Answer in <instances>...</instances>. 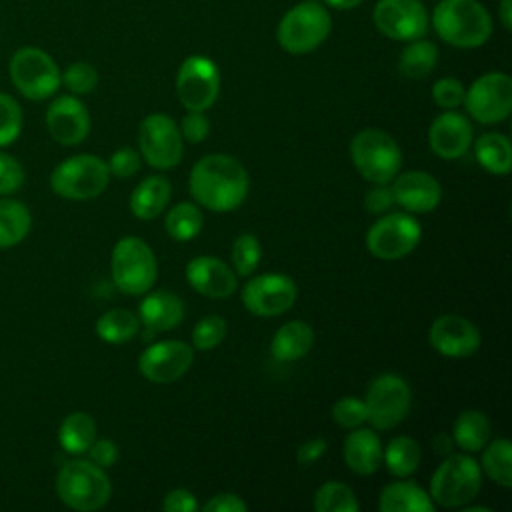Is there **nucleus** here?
Returning <instances> with one entry per match:
<instances>
[{
    "instance_id": "1",
    "label": "nucleus",
    "mask_w": 512,
    "mask_h": 512,
    "mask_svg": "<svg viewBox=\"0 0 512 512\" xmlns=\"http://www.w3.org/2000/svg\"><path fill=\"white\" fill-rule=\"evenodd\" d=\"M248 172L228 154H206L190 170L188 188L194 202L210 212H232L248 194Z\"/></svg>"
},
{
    "instance_id": "2",
    "label": "nucleus",
    "mask_w": 512,
    "mask_h": 512,
    "mask_svg": "<svg viewBox=\"0 0 512 512\" xmlns=\"http://www.w3.org/2000/svg\"><path fill=\"white\" fill-rule=\"evenodd\" d=\"M430 22L440 40L462 50L480 48L494 30L490 12L478 0H440Z\"/></svg>"
},
{
    "instance_id": "3",
    "label": "nucleus",
    "mask_w": 512,
    "mask_h": 512,
    "mask_svg": "<svg viewBox=\"0 0 512 512\" xmlns=\"http://www.w3.org/2000/svg\"><path fill=\"white\" fill-rule=\"evenodd\" d=\"M54 486L60 502L78 512L100 510L112 496V482L104 468L82 458L64 462Z\"/></svg>"
},
{
    "instance_id": "4",
    "label": "nucleus",
    "mask_w": 512,
    "mask_h": 512,
    "mask_svg": "<svg viewBox=\"0 0 512 512\" xmlns=\"http://www.w3.org/2000/svg\"><path fill=\"white\" fill-rule=\"evenodd\" d=\"M332 32L328 8L316 0H304L284 12L276 26L278 46L294 56L310 54L320 48Z\"/></svg>"
},
{
    "instance_id": "5",
    "label": "nucleus",
    "mask_w": 512,
    "mask_h": 512,
    "mask_svg": "<svg viewBox=\"0 0 512 512\" xmlns=\"http://www.w3.org/2000/svg\"><path fill=\"white\" fill-rule=\"evenodd\" d=\"M482 488L480 464L468 452L446 454L430 478V500L442 508H460L472 502Z\"/></svg>"
},
{
    "instance_id": "6",
    "label": "nucleus",
    "mask_w": 512,
    "mask_h": 512,
    "mask_svg": "<svg viewBox=\"0 0 512 512\" xmlns=\"http://www.w3.org/2000/svg\"><path fill=\"white\" fill-rule=\"evenodd\" d=\"M350 160L358 174L372 184H388L402 166L398 142L380 128H364L350 142Z\"/></svg>"
},
{
    "instance_id": "7",
    "label": "nucleus",
    "mask_w": 512,
    "mask_h": 512,
    "mask_svg": "<svg viewBox=\"0 0 512 512\" xmlns=\"http://www.w3.org/2000/svg\"><path fill=\"white\" fill-rule=\"evenodd\" d=\"M60 72L56 60L38 46L18 48L8 62V74L14 88L34 102L48 100L58 92L62 86Z\"/></svg>"
},
{
    "instance_id": "8",
    "label": "nucleus",
    "mask_w": 512,
    "mask_h": 512,
    "mask_svg": "<svg viewBox=\"0 0 512 512\" xmlns=\"http://www.w3.org/2000/svg\"><path fill=\"white\" fill-rule=\"evenodd\" d=\"M110 268L116 288L130 296L146 294L158 276L156 256L138 236H124L114 244Z\"/></svg>"
},
{
    "instance_id": "9",
    "label": "nucleus",
    "mask_w": 512,
    "mask_h": 512,
    "mask_svg": "<svg viewBox=\"0 0 512 512\" xmlns=\"http://www.w3.org/2000/svg\"><path fill=\"white\" fill-rule=\"evenodd\" d=\"M110 182L108 164L94 154H76L60 162L50 174V188L66 200H92Z\"/></svg>"
},
{
    "instance_id": "10",
    "label": "nucleus",
    "mask_w": 512,
    "mask_h": 512,
    "mask_svg": "<svg viewBox=\"0 0 512 512\" xmlns=\"http://www.w3.org/2000/svg\"><path fill=\"white\" fill-rule=\"evenodd\" d=\"M362 400L366 406V422L376 430H390L408 416L412 392L404 378L388 372L368 384Z\"/></svg>"
},
{
    "instance_id": "11",
    "label": "nucleus",
    "mask_w": 512,
    "mask_h": 512,
    "mask_svg": "<svg viewBox=\"0 0 512 512\" xmlns=\"http://www.w3.org/2000/svg\"><path fill=\"white\" fill-rule=\"evenodd\" d=\"M420 222L406 212H384L366 232V248L378 260H400L420 242Z\"/></svg>"
},
{
    "instance_id": "12",
    "label": "nucleus",
    "mask_w": 512,
    "mask_h": 512,
    "mask_svg": "<svg viewBox=\"0 0 512 512\" xmlns=\"http://www.w3.org/2000/svg\"><path fill=\"white\" fill-rule=\"evenodd\" d=\"M466 112L480 124H496L512 112V80L506 72L478 76L464 94Z\"/></svg>"
},
{
    "instance_id": "13",
    "label": "nucleus",
    "mask_w": 512,
    "mask_h": 512,
    "mask_svg": "<svg viewBox=\"0 0 512 512\" xmlns=\"http://www.w3.org/2000/svg\"><path fill=\"white\" fill-rule=\"evenodd\" d=\"M220 94V72L214 60L202 54L184 58L176 72V96L186 110L204 112Z\"/></svg>"
},
{
    "instance_id": "14",
    "label": "nucleus",
    "mask_w": 512,
    "mask_h": 512,
    "mask_svg": "<svg viewBox=\"0 0 512 512\" xmlns=\"http://www.w3.org/2000/svg\"><path fill=\"white\" fill-rule=\"evenodd\" d=\"M138 146L144 160L158 170L174 168L184 154L178 124L162 112L148 114L138 128Z\"/></svg>"
},
{
    "instance_id": "15",
    "label": "nucleus",
    "mask_w": 512,
    "mask_h": 512,
    "mask_svg": "<svg viewBox=\"0 0 512 512\" xmlns=\"http://www.w3.org/2000/svg\"><path fill=\"white\" fill-rule=\"evenodd\" d=\"M372 20L382 36L396 42L422 38L430 26V14L420 0H378Z\"/></svg>"
},
{
    "instance_id": "16",
    "label": "nucleus",
    "mask_w": 512,
    "mask_h": 512,
    "mask_svg": "<svg viewBox=\"0 0 512 512\" xmlns=\"http://www.w3.org/2000/svg\"><path fill=\"white\" fill-rule=\"evenodd\" d=\"M296 284L284 274H258L242 288V304L256 316H280L296 300Z\"/></svg>"
},
{
    "instance_id": "17",
    "label": "nucleus",
    "mask_w": 512,
    "mask_h": 512,
    "mask_svg": "<svg viewBox=\"0 0 512 512\" xmlns=\"http://www.w3.org/2000/svg\"><path fill=\"white\" fill-rule=\"evenodd\" d=\"M192 362L194 352L190 344L182 340H162L140 354L138 372L154 384H168L184 376Z\"/></svg>"
},
{
    "instance_id": "18",
    "label": "nucleus",
    "mask_w": 512,
    "mask_h": 512,
    "mask_svg": "<svg viewBox=\"0 0 512 512\" xmlns=\"http://www.w3.org/2000/svg\"><path fill=\"white\" fill-rule=\"evenodd\" d=\"M46 128L58 144L76 146L90 132V112L74 94L56 96L46 110Z\"/></svg>"
},
{
    "instance_id": "19",
    "label": "nucleus",
    "mask_w": 512,
    "mask_h": 512,
    "mask_svg": "<svg viewBox=\"0 0 512 512\" xmlns=\"http://www.w3.org/2000/svg\"><path fill=\"white\" fill-rule=\"evenodd\" d=\"M430 346L446 358H468L480 348L478 328L464 316L442 314L428 330Z\"/></svg>"
},
{
    "instance_id": "20",
    "label": "nucleus",
    "mask_w": 512,
    "mask_h": 512,
    "mask_svg": "<svg viewBox=\"0 0 512 512\" xmlns=\"http://www.w3.org/2000/svg\"><path fill=\"white\" fill-rule=\"evenodd\" d=\"M394 204H400L406 212L426 214L432 212L442 200V188L438 180L424 170H408L396 174L390 182Z\"/></svg>"
},
{
    "instance_id": "21",
    "label": "nucleus",
    "mask_w": 512,
    "mask_h": 512,
    "mask_svg": "<svg viewBox=\"0 0 512 512\" xmlns=\"http://www.w3.org/2000/svg\"><path fill=\"white\" fill-rule=\"evenodd\" d=\"M472 124L470 120L454 110H444L438 114L428 128V146L430 150L444 158L456 160L468 152L472 146Z\"/></svg>"
},
{
    "instance_id": "22",
    "label": "nucleus",
    "mask_w": 512,
    "mask_h": 512,
    "mask_svg": "<svg viewBox=\"0 0 512 512\" xmlns=\"http://www.w3.org/2000/svg\"><path fill=\"white\" fill-rule=\"evenodd\" d=\"M186 282L206 298H228L238 288V274L214 256H196L186 264Z\"/></svg>"
},
{
    "instance_id": "23",
    "label": "nucleus",
    "mask_w": 512,
    "mask_h": 512,
    "mask_svg": "<svg viewBox=\"0 0 512 512\" xmlns=\"http://www.w3.org/2000/svg\"><path fill=\"white\" fill-rule=\"evenodd\" d=\"M140 324L146 326L148 334L166 332L178 326L184 318L182 300L170 290H154L146 292L144 300L138 306Z\"/></svg>"
},
{
    "instance_id": "24",
    "label": "nucleus",
    "mask_w": 512,
    "mask_h": 512,
    "mask_svg": "<svg viewBox=\"0 0 512 512\" xmlns=\"http://www.w3.org/2000/svg\"><path fill=\"white\" fill-rule=\"evenodd\" d=\"M342 454H344L346 466L352 472L360 476H368L382 466L384 446L374 430L358 426V428H352V432L344 438Z\"/></svg>"
},
{
    "instance_id": "25",
    "label": "nucleus",
    "mask_w": 512,
    "mask_h": 512,
    "mask_svg": "<svg viewBox=\"0 0 512 512\" xmlns=\"http://www.w3.org/2000/svg\"><path fill=\"white\" fill-rule=\"evenodd\" d=\"M314 344V330L302 320L282 324L270 342V354L278 362H294L304 358Z\"/></svg>"
},
{
    "instance_id": "26",
    "label": "nucleus",
    "mask_w": 512,
    "mask_h": 512,
    "mask_svg": "<svg viewBox=\"0 0 512 512\" xmlns=\"http://www.w3.org/2000/svg\"><path fill=\"white\" fill-rule=\"evenodd\" d=\"M172 186L166 176L154 174L144 178L130 194V210L140 220H154L170 202Z\"/></svg>"
},
{
    "instance_id": "27",
    "label": "nucleus",
    "mask_w": 512,
    "mask_h": 512,
    "mask_svg": "<svg viewBox=\"0 0 512 512\" xmlns=\"http://www.w3.org/2000/svg\"><path fill=\"white\" fill-rule=\"evenodd\" d=\"M380 512H432L434 502L428 492L410 480H398L380 490L378 496Z\"/></svg>"
},
{
    "instance_id": "28",
    "label": "nucleus",
    "mask_w": 512,
    "mask_h": 512,
    "mask_svg": "<svg viewBox=\"0 0 512 512\" xmlns=\"http://www.w3.org/2000/svg\"><path fill=\"white\" fill-rule=\"evenodd\" d=\"M32 228L28 206L12 196H0V250L20 244Z\"/></svg>"
},
{
    "instance_id": "29",
    "label": "nucleus",
    "mask_w": 512,
    "mask_h": 512,
    "mask_svg": "<svg viewBox=\"0 0 512 512\" xmlns=\"http://www.w3.org/2000/svg\"><path fill=\"white\" fill-rule=\"evenodd\" d=\"M96 422L88 412L76 410L64 416L58 428V444L64 452L80 456L86 454L90 444L96 440Z\"/></svg>"
},
{
    "instance_id": "30",
    "label": "nucleus",
    "mask_w": 512,
    "mask_h": 512,
    "mask_svg": "<svg viewBox=\"0 0 512 512\" xmlns=\"http://www.w3.org/2000/svg\"><path fill=\"white\" fill-rule=\"evenodd\" d=\"M490 422L480 410H464L456 416L452 426V442L468 454L480 452L490 440Z\"/></svg>"
},
{
    "instance_id": "31",
    "label": "nucleus",
    "mask_w": 512,
    "mask_h": 512,
    "mask_svg": "<svg viewBox=\"0 0 512 512\" xmlns=\"http://www.w3.org/2000/svg\"><path fill=\"white\" fill-rule=\"evenodd\" d=\"M474 154L478 164L496 176H504L512 168V144L508 136L500 132H484L474 142Z\"/></svg>"
},
{
    "instance_id": "32",
    "label": "nucleus",
    "mask_w": 512,
    "mask_h": 512,
    "mask_svg": "<svg viewBox=\"0 0 512 512\" xmlns=\"http://www.w3.org/2000/svg\"><path fill=\"white\" fill-rule=\"evenodd\" d=\"M438 62V48L432 40L416 38L406 42L398 56V72L408 80H422L426 78Z\"/></svg>"
},
{
    "instance_id": "33",
    "label": "nucleus",
    "mask_w": 512,
    "mask_h": 512,
    "mask_svg": "<svg viewBox=\"0 0 512 512\" xmlns=\"http://www.w3.org/2000/svg\"><path fill=\"white\" fill-rule=\"evenodd\" d=\"M140 330V318L128 308L106 310L96 320V334L106 344L130 342Z\"/></svg>"
},
{
    "instance_id": "34",
    "label": "nucleus",
    "mask_w": 512,
    "mask_h": 512,
    "mask_svg": "<svg viewBox=\"0 0 512 512\" xmlns=\"http://www.w3.org/2000/svg\"><path fill=\"white\" fill-rule=\"evenodd\" d=\"M480 470L502 488L512 486V444L508 438L488 440L482 448Z\"/></svg>"
},
{
    "instance_id": "35",
    "label": "nucleus",
    "mask_w": 512,
    "mask_h": 512,
    "mask_svg": "<svg viewBox=\"0 0 512 512\" xmlns=\"http://www.w3.org/2000/svg\"><path fill=\"white\" fill-rule=\"evenodd\" d=\"M204 226V214L196 202H178L164 218L168 236L176 242H188L200 234Z\"/></svg>"
},
{
    "instance_id": "36",
    "label": "nucleus",
    "mask_w": 512,
    "mask_h": 512,
    "mask_svg": "<svg viewBox=\"0 0 512 512\" xmlns=\"http://www.w3.org/2000/svg\"><path fill=\"white\" fill-rule=\"evenodd\" d=\"M382 462L392 476L408 478L420 464V446L410 436H396L386 444Z\"/></svg>"
},
{
    "instance_id": "37",
    "label": "nucleus",
    "mask_w": 512,
    "mask_h": 512,
    "mask_svg": "<svg viewBox=\"0 0 512 512\" xmlns=\"http://www.w3.org/2000/svg\"><path fill=\"white\" fill-rule=\"evenodd\" d=\"M312 506L316 512H358L360 510L354 490L344 482H336V480L324 482L314 492Z\"/></svg>"
},
{
    "instance_id": "38",
    "label": "nucleus",
    "mask_w": 512,
    "mask_h": 512,
    "mask_svg": "<svg viewBox=\"0 0 512 512\" xmlns=\"http://www.w3.org/2000/svg\"><path fill=\"white\" fill-rule=\"evenodd\" d=\"M60 84L74 96H86L98 86V72L90 62H72L60 72Z\"/></svg>"
},
{
    "instance_id": "39",
    "label": "nucleus",
    "mask_w": 512,
    "mask_h": 512,
    "mask_svg": "<svg viewBox=\"0 0 512 512\" xmlns=\"http://www.w3.org/2000/svg\"><path fill=\"white\" fill-rule=\"evenodd\" d=\"M260 256H262V248L254 234L244 232L236 236L232 244V264L238 276H250L258 268Z\"/></svg>"
},
{
    "instance_id": "40",
    "label": "nucleus",
    "mask_w": 512,
    "mask_h": 512,
    "mask_svg": "<svg viewBox=\"0 0 512 512\" xmlns=\"http://www.w3.org/2000/svg\"><path fill=\"white\" fill-rule=\"evenodd\" d=\"M226 332H228L226 320L218 314H208L194 324L192 344L196 350H212L224 340Z\"/></svg>"
},
{
    "instance_id": "41",
    "label": "nucleus",
    "mask_w": 512,
    "mask_h": 512,
    "mask_svg": "<svg viewBox=\"0 0 512 512\" xmlns=\"http://www.w3.org/2000/svg\"><path fill=\"white\" fill-rule=\"evenodd\" d=\"M22 108L18 100L0 92V148L12 144L22 132Z\"/></svg>"
},
{
    "instance_id": "42",
    "label": "nucleus",
    "mask_w": 512,
    "mask_h": 512,
    "mask_svg": "<svg viewBox=\"0 0 512 512\" xmlns=\"http://www.w3.org/2000/svg\"><path fill=\"white\" fill-rule=\"evenodd\" d=\"M332 420L344 430H352V428L362 426L366 422L364 400H360L356 396H342L332 406Z\"/></svg>"
},
{
    "instance_id": "43",
    "label": "nucleus",
    "mask_w": 512,
    "mask_h": 512,
    "mask_svg": "<svg viewBox=\"0 0 512 512\" xmlns=\"http://www.w3.org/2000/svg\"><path fill=\"white\" fill-rule=\"evenodd\" d=\"M464 94H466L464 84L458 78H454V76L438 78L432 84V100L442 110L458 108L464 102Z\"/></svg>"
},
{
    "instance_id": "44",
    "label": "nucleus",
    "mask_w": 512,
    "mask_h": 512,
    "mask_svg": "<svg viewBox=\"0 0 512 512\" xmlns=\"http://www.w3.org/2000/svg\"><path fill=\"white\" fill-rule=\"evenodd\" d=\"M26 180L22 164L0 148V196H12Z\"/></svg>"
},
{
    "instance_id": "45",
    "label": "nucleus",
    "mask_w": 512,
    "mask_h": 512,
    "mask_svg": "<svg viewBox=\"0 0 512 512\" xmlns=\"http://www.w3.org/2000/svg\"><path fill=\"white\" fill-rule=\"evenodd\" d=\"M140 162H142V156L136 150H132V148H118L108 158L106 164H108L110 176L128 178V176H134L140 170Z\"/></svg>"
},
{
    "instance_id": "46",
    "label": "nucleus",
    "mask_w": 512,
    "mask_h": 512,
    "mask_svg": "<svg viewBox=\"0 0 512 512\" xmlns=\"http://www.w3.org/2000/svg\"><path fill=\"white\" fill-rule=\"evenodd\" d=\"M178 128H180L182 140L192 144H200L210 134L208 118L204 116V112H196V110H188Z\"/></svg>"
},
{
    "instance_id": "47",
    "label": "nucleus",
    "mask_w": 512,
    "mask_h": 512,
    "mask_svg": "<svg viewBox=\"0 0 512 512\" xmlns=\"http://www.w3.org/2000/svg\"><path fill=\"white\" fill-rule=\"evenodd\" d=\"M86 454H88L90 462H94L96 466L106 470V468L116 464V460H118V446L112 440H108V438H96L90 444V448L86 450Z\"/></svg>"
},
{
    "instance_id": "48",
    "label": "nucleus",
    "mask_w": 512,
    "mask_h": 512,
    "mask_svg": "<svg viewBox=\"0 0 512 512\" xmlns=\"http://www.w3.org/2000/svg\"><path fill=\"white\" fill-rule=\"evenodd\" d=\"M394 206V196L390 184H374L364 196V208L370 214H384Z\"/></svg>"
},
{
    "instance_id": "49",
    "label": "nucleus",
    "mask_w": 512,
    "mask_h": 512,
    "mask_svg": "<svg viewBox=\"0 0 512 512\" xmlns=\"http://www.w3.org/2000/svg\"><path fill=\"white\" fill-rule=\"evenodd\" d=\"M164 512H196L198 502L196 496L186 488H174L170 490L162 500Z\"/></svg>"
},
{
    "instance_id": "50",
    "label": "nucleus",
    "mask_w": 512,
    "mask_h": 512,
    "mask_svg": "<svg viewBox=\"0 0 512 512\" xmlns=\"http://www.w3.org/2000/svg\"><path fill=\"white\" fill-rule=\"evenodd\" d=\"M204 512H246L248 504L234 492H222L212 496L204 506Z\"/></svg>"
},
{
    "instance_id": "51",
    "label": "nucleus",
    "mask_w": 512,
    "mask_h": 512,
    "mask_svg": "<svg viewBox=\"0 0 512 512\" xmlns=\"http://www.w3.org/2000/svg\"><path fill=\"white\" fill-rule=\"evenodd\" d=\"M326 452V440L324 438H310L306 442H302L296 448V460L302 466H308L312 462H316L318 458H322Z\"/></svg>"
},
{
    "instance_id": "52",
    "label": "nucleus",
    "mask_w": 512,
    "mask_h": 512,
    "mask_svg": "<svg viewBox=\"0 0 512 512\" xmlns=\"http://www.w3.org/2000/svg\"><path fill=\"white\" fill-rule=\"evenodd\" d=\"M498 20L504 30L512 28V0H500L498 4Z\"/></svg>"
},
{
    "instance_id": "53",
    "label": "nucleus",
    "mask_w": 512,
    "mask_h": 512,
    "mask_svg": "<svg viewBox=\"0 0 512 512\" xmlns=\"http://www.w3.org/2000/svg\"><path fill=\"white\" fill-rule=\"evenodd\" d=\"M324 6L334 8V10H354L358 8L364 0H322Z\"/></svg>"
},
{
    "instance_id": "54",
    "label": "nucleus",
    "mask_w": 512,
    "mask_h": 512,
    "mask_svg": "<svg viewBox=\"0 0 512 512\" xmlns=\"http://www.w3.org/2000/svg\"><path fill=\"white\" fill-rule=\"evenodd\" d=\"M452 438L448 436V434H438V436H434V446H436V450L440 452V454H450V450H452Z\"/></svg>"
}]
</instances>
